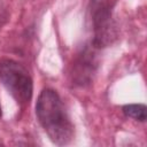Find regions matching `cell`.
<instances>
[{
	"label": "cell",
	"instance_id": "6da1fadb",
	"mask_svg": "<svg viewBox=\"0 0 147 147\" xmlns=\"http://www.w3.org/2000/svg\"><path fill=\"white\" fill-rule=\"evenodd\" d=\"M36 115L53 144L64 146L71 141L74 125L56 91L45 88L40 92L36 103Z\"/></svg>",
	"mask_w": 147,
	"mask_h": 147
},
{
	"label": "cell",
	"instance_id": "7a4b0ae2",
	"mask_svg": "<svg viewBox=\"0 0 147 147\" xmlns=\"http://www.w3.org/2000/svg\"><path fill=\"white\" fill-rule=\"evenodd\" d=\"M87 20L93 34L91 44L95 48H102L110 45L116 38L111 1L90 0L87 6Z\"/></svg>",
	"mask_w": 147,
	"mask_h": 147
},
{
	"label": "cell",
	"instance_id": "3957f363",
	"mask_svg": "<svg viewBox=\"0 0 147 147\" xmlns=\"http://www.w3.org/2000/svg\"><path fill=\"white\" fill-rule=\"evenodd\" d=\"M0 80L17 103L26 105L30 102L33 92V83L29 71L21 63L10 59L1 60Z\"/></svg>",
	"mask_w": 147,
	"mask_h": 147
},
{
	"label": "cell",
	"instance_id": "277c9868",
	"mask_svg": "<svg viewBox=\"0 0 147 147\" xmlns=\"http://www.w3.org/2000/svg\"><path fill=\"white\" fill-rule=\"evenodd\" d=\"M95 48L92 44L85 46L82 52L78 54L76 61L74 62L71 77L72 82L77 85L84 86L91 83L95 68H96V57H95Z\"/></svg>",
	"mask_w": 147,
	"mask_h": 147
},
{
	"label": "cell",
	"instance_id": "5b68a950",
	"mask_svg": "<svg viewBox=\"0 0 147 147\" xmlns=\"http://www.w3.org/2000/svg\"><path fill=\"white\" fill-rule=\"evenodd\" d=\"M123 113L125 116L131 117L136 121L139 122H145L146 121V106L142 103H131V105H125L122 108Z\"/></svg>",
	"mask_w": 147,
	"mask_h": 147
},
{
	"label": "cell",
	"instance_id": "8992f818",
	"mask_svg": "<svg viewBox=\"0 0 147 147\" xmlns=\"http://www.w3.org/2000/svg\"><path fill=\"white\" fill-rule=\"evenodd\" d=\"M0 117H1V106H0Z\"/></svg>",
	"mask_w": 147,
	"mask_h": 147
}]
</instances>
